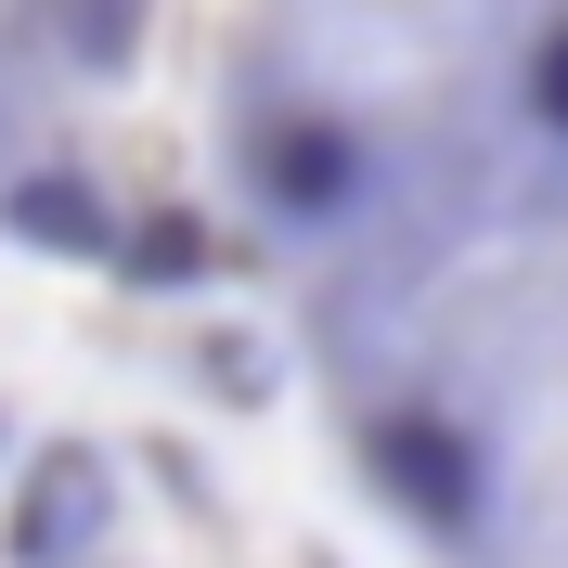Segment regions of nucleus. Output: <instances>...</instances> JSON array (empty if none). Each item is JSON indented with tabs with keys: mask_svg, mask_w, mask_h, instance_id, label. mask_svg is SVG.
<instances>
[{
	"mask_svg": "<svg viewBox=\"0 0 568 568\" xmlns=\"http://www.w3.org/2000/svg\"><path fill=\"white\" fill-rule=\"evenodd\" d=\"M530 116H542V130L568 142V13H556V27L530 39Z\"/></svg>",
	"mask_w": 568,
	"mask_h": 568,
	"instance_id": "obj_3",
	"label": "nucleus"
},
{
	"mask_svg": "<svg viewBox=\"0 0 568 568\" xmlns=\"http://www.w3.org/2000/svg\"><path fill=\"white\" fill-rule=\"evenodd\" d=\"M258 181H272L284 220H336L362 194V142L336 130V116H272V130H258Z\"/></svg>",
	"mask_w": 568,
	"mask_h": 568,
	"instance_id": "obj_2",
	"label": "nucleus"
},
{
	"mask_svg": "<svg viewBox=\"0 0 568 568\" xmlns=\"http://www.w3.org/2000/svg\"><path fill=\"white\" fill-rule=\"evenodd\" d=\"M375 478L414 504L426 530H465V517H478V453H465V426H453V414H426V400L375 414Z\"/></svg>",
	"mask_w": 568,
	"mask_h": 568,
	"instance_id": "obj_1",
	"label": "nucleus"
}]
</instances>
